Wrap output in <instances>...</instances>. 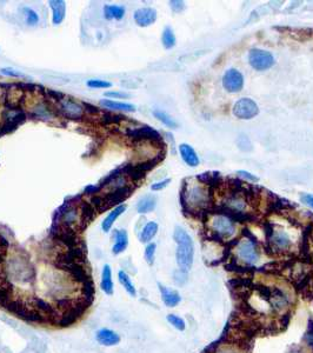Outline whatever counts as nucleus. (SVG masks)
Segmentation results:
<instances>
[{
	"mask_svg": "<svg viewBox=\"0 0 313 353\" xmlns=\"http://www.w3.org/2000/svg\"><path fill=\"white\" fill-rule=\"evenodd\" d=\"M300 202L304 203L305 205L311 207L313 210V194L312 193H302L300 194Z\"/></svg>",
	"mask_w": 313,
	"mask_h": 353,
	"instance_id": "43",
	"label": "nucleus"
},
{
	"mask_svg": "<svg viewBox=\"0 0 313 353\" xmlns=\"http://www.w3.org/2000/svg\"><path fill=\"white\" fill-rule=\"evenodd\" d=\"M133 190H134V187L131 186V184L130 185H126L119 188H114V190H108L106 193L103 195L104 205H103L102 212H105L114 206L117 207L119 205H122V203L125 202L128 197L132 194Z\"/></svg>",
	"mask_w": 313,
	"mask_h": 353,
	"instance_id": "10",
	"label": "nucleus"
},
{
	"mask_svg": "<svg viewBox=\"0 0 313 353\" xmlns=\"http://www.w3.org/2000/svg\"><path fill=\"white\" fill-rule=\"evenodd\" d=\"M23 13H24V17H25L27 25L29 26H37L38 25L39 15L33 9H31V7H27V6L23 7Z\"/></svg>",
	"mask_w": 313,
	"mask_h": 353,
	"instance_id": "32",
	"label": "nucleus"
},
{
	"mask_svg": "<svg viewBox=\"0 0 313 353\" xmlns=\"http://www.w3.org/2000/svg\"><path fill=\"white\" fill-rule=\"evenodd\" d=\"M105 97L108 99H125L130 97V94L126 92H118V91H108L105 92Z\"/></svg>",
	"mask_w": 313,
	"mask_h": 353,
	"instance_id": "40",
	"label": "nucleus"
},
{
	"mask_svg": "<svg viewBox=\"0 0 313 353\" xmlns=\"http://www.w3.org/2000/svg\"><path fill=\"white\" fill-rule=\"evenodd\" d=\"M266 239L268 247L276 253H290L294 251L297 243L295 228L288 224H268Z\"/></svg>",
	"mask_w": 313,
	"mask_h": 353,
	"instance_id": "3",
	"label": "nucleus"
},
{
	"mask_svg": "<svg viewBox=\"0 0 313 353\" xmlns=\"http://www.w3.org/2000/svg\"><path fill=\"white\" fill-rule=\"evenodd\" d=\"M237 145H238V147L240 148V150L245 151V152L252 150L251 140L248 139L247 135H245V134H240L239 135L238 139H237Z\"/></svg>",
	"mask_w": 313,
	"mask_h": 353,
	"instance_id": "36",
	"label": "nucleus"
},
{
	"mask_svg": "<svg viewBox=\"0 0 313 353\" xmlns=\"http://www.w3.org/2000/svg\"><path fill=\"white\" fill-rule=\"evenodd\" d=\"M248 63L256 71H266L275 65L276 60L271 52L262 49H252L248 52Z\"/></svg>",
	"mask_w": 313,
	"mask_h": 353,
	"instance_id": "11",
	"label": "nucleus"
},
{
	"mask_svg": "<svg viewBox=\"0 0 313 353\" xmlns=\"http://www.w3.org/2000/svg\"><path fill=\"white\" fill-rule=\"evenodd\" d=\"M155 250H156V245L154 243H148L147 244L144 257H145V260L148 265H153V263H154Z\"/></svg>",
	"mask_w": 313,
	"mask_h": 353,
	"instance_id": "35",
	"label": "nucleus"
},
{
	"mask_svg": "<svg viewBox=\"0 0 313 353\" xmlns=\"http://www.w3.org/2000/svg\"><path fill=\"white\" fill-rule=\"evenodd\" d=\"M126 137L133 140L135 143H144V142H154V143H163L162 135L153 127L142 125L137 127H130L126 131Z\"/></svg>",
	"mask_w": 313,
	"mask_h": 353,
	"instance_id": "9",
	"label": "nucleus"
},
{
	"mask_svg": "<svg viewBox=\"0 0 313 353\" xmlns=\"http://www.w3.org/2000/svg\"><path fill=\"white\" fill-rule=\"evenodd\" d=\"M112 238L114 239V245L112 247V252L114 254H119L126 250L128 245V234L125 230H114Z\"/></svg>",
	"mask_w": 313,
	"mask_h": 353,
	"instance_id": "20",
	"label": "nucleus"
},
{
	"mask_svg": "<svg viewBox=\"0 0 313 353\" xmlns=\"http://www.w3.org/2000/svg\"><path fill=\"white\" fill-rule=\"evenodd\" d=\"M173 279H174V283L177 285H180V286H182V285H184L187 282V272L180 270L179 268V270L174 271Z\"/></svg>",
	"mask_w": 313,
	"mask_h": 353,
	"instance_id": "37",
	"label": "nucleus"
},
{
	"mask_svg": "<svg viewBox=\"0 0 313 353\" xmlns=\"http://www.w3.org/2000/svg\"><path fill=\"white\" fill-rule=\"evenodd\" d=\"M102 190L100 188V186H95V185H88L85 187V190H84V192H85V194H95V193H98V192Z\"/></svg>",
	"mask_w": 313,
	"mask_h": 353,
	"instance_id": "45",
	"label": "nucleus"
},
{
	"mask_svg": "<svg viewBox=\"0 0 313 353\" xmlns=\"http://www.w3.org/2000/svg\"><path fill=\"white\" fill-rule=\"evenodd\" d=\"M125 120H127L125 115L112 113V112H103L102 117H100V122H102V124H104L105 126L118 125V124L125 122Z\"/></svg>",
	"mask_w": 313,
	"mask_h": 353,
	"instance_id": "28",
	"label": "nucleus"
},
{
	"mask_svg": "<svg viewBox=\"0 0 313 353\" xmlns=\"http://www.w3.org/2000/svg\"><path fill=\"white\" fill-rule=\"evenodd\" d=\"M57 105V112L71 120H82L85 114L83 104L78 103L77 100L70 97H64L62 100L55 104Z\"/></svg>",
	"mask_w": 313,
	"mask_h": 353,
	"instance_id": "8",
	"label": "nucleus"
},
{
	"mask_svg": "<svg viewBox=\"0 0 313 353\" xmlns=\"http://www.w3.org/2000/svg\"><path fill=\"white\" fill-rule=\"evenodd\" d=\"M9 276L19 283H32L35 279V271L29 259L14 256L9 264Z\"/></svg>",
	"mask_w": 313,
	"mask_h": 353,
	"instance_id": "7",
	"label": "nucleus"
},
{
	"mask_svg": "<svg viewBox=\"0 0 313 353\" xmlns=\"http://www.w3.org/2000/svg\"><path fill=\"white\" fill-rule=\"evenodd\" d=\"M158 286H159L160 295H162L163 302L167 307H174L180 302H182V297H180V295L177 291L170 290V288H167L162 284H158Z\"/></svg>",
	"mask_w": 313,
	"mask_h": 353,
	"instance_id": "19",
	"label": "nucleus"
},
{
	"mask_svg": "<svg viewBox=\"0 0 313 353\" xmlns=\"http://www.w3.org/2000/svg\"><path fill=\"white\" fill-rule=\"evenodd\" d=\"M79 212H80V224H82V228H85L88 224L93 222L95 215H97V210L91 203L80 202L79 205Z\"/></svg>",
	"mask_w": 313,
	"mask_h": 353,
	"instance_id": "17",
	"label": "nucleus"
},
{
	"mask_svg": "<svg viewBox=\"0 0 313 353\" xmlns=\"http://www.w3.org/2000/svg\"><path fill=\"white\" fill-rule=\"evenodd\" d=\"M233 253L240 263L245 265H255L260 259V250L253 238L244 236L236 242Z\"/></svg>",
	"mask_w": 313,
	"mask_h": 353,
	"instance_id": "6",
	"label": "nucleus"
},
{
	"mask_svg": "<svg viewBox=\"0 0 313 353\" xmlns=\"http://www.w3.org/2000/svg\"><path fill=\"white\" fill-rule=\"evenodd\" d=\"M153 115L154 117L159 120L160 123H163L164 125L170 127V128H177L178 127V123L175 122V120L171 117L170 114L166 113V112H164L162 110H154L153 111Z\"/></svg>",
	"mask_w": 313,
	"mask_h": 353,
	"instance_id": "31",
	"label": "nucleus"
},
{
	"mask_svg": "<svg viewBox=\"0 0 313 353\" xmlns=\"http://www.w3.org/2000/svg\"><path fill=\"white\" fill-rule=\"evenodd\" d=\"M173 239L177 243L175 258L180 270L188 272L193 265L194 244L191 236L183 227L177 226L173 232Z\"/></svg>",
	"mask_w": 313,
	"mask_h": 353,
	"instance_id": "5",
	"label": "nucleus"
},
{
	"mask_svg": "<svg viewBox=\"0 0 313 353\" xmlns=\"http://www.w3.org/2000/svg\"><path fill=\"white\" fill-rule=\"evenodd\" d=\"M83 106H84V111L86 112V113H90V114H98L100 110L94 105H92V104H88L86 102L83 103Z\"/></svg>",
	"mask_w": 313,
	"mask_h": 353,
	"instance_id": "44",
	"label": "nucleus"
},
{
	"mask_svg": "<svg viewBox=\"0 0 313 353\" xmlns=\"http://www.w3.org/2000/svg\"><path fill=\"white\" fill-rule=\"evenodd\" d=\"M55 110L50 106L47 102H39L31 108V115L35 119L40 120H51L53 119Z\"/></svg>",
	"mask_w": 313,
	"mask_h": 353,
	"instance_id": "15",
	"label": "nucleus"
},
{
	"mask_svg": "<svg viewBox=\"0 0 313 353\" xmlns=\"http://www.w3.org/2000/svg\"><path fill=\"white\" fill-rule=\"evenodd\" d=\"M207 230L212 238L220 242H227L237 236V224L232 215L225 212H208L206 220Z\"/></svg>",
	"mask_w": 313,
	"mask_h": 353,
	"instance_id": "4",
	"label": "nucleus"
},
{
	"mask_svg": "<svg viewBox=\"0 0 313 353\" xmlns=\"http://www.w3.org/2000/svg\"><path fill=\"white\" fill-rule=\"evenodd\" d=\"M49 4L52 10V24L58 26L66 17V3L63 0H50Z\"/></svg>",
	"mask_w": 313,
	"mask_h": 353,
	"instance_id": "16",
	"label": "nucleus"
},
{
	"mask_svg": "<svg viewBox=\"0 0 313 353\" xmlns=\"http://www.w3.org/2000/svg\"><path fill=\"white\" fill-rule=\"evenodd\" d=\"M97 342L99 344L104 345V346H114V345L119 344L120 337L118 334H115L114 331L108 330V328H103L97 332Z\"/></svg>",
	"mask_w": 313,
	"mask_h": 353,
	"instance_id": "21",
	"label": "nucleus"
},
{
	"mask_svg": "<svg viewBox=\"0 0 313 353\" xmlns=\"http://www.w3.org/2000/svg\"><path fill=\"white\" fill-rule=\"evenodd\" d=\"M100 105L105 107L106 110L111 111H123V112H134L135 106L133 104L123 103V102H115L112 99H103L100 100Z\"/></svg>",
	"mask_w": 313,
	"mask_h": 353,
	"instance_id": "22",
	"label": "nucleus"
},
{
	"mask_svg": "<svg viewBox=\"0 0 313 353\" xmlns=\"http://www.w3.org/2000/svg\"><path fill=\"white\" fill-rule=\"evenodd\" d=\"M4 257L5 256H3V254H0V265H2L4 263Z\"/></svg>",
	"mask_w": 313,
	"mask_h": 353,
	"instance_id": "46",
	"label": "nucleus"
},
{
	"mask_svg": "<svg viewBox=\"0 0 313 353\" xmlns=\"http://www.w3.org/2000/svg\"><path fill=\"white\" fill-rule=\"evenodd\" d=\"M180 203L184 211L192 215L208 213L212 204V186L195 178L184 180L180 191Z\"/></svg>",
	"mask_w": 313,
	"mask_h": 353,
	"instance_id": "1",
	"label": "nucleus"
},
{
	"mask_svg": "<svg viewBox=\"0 0 313 353\" xmlns=\"http://www.w3.org/2000/svg\"><path fill=\"white\" fill-rule=\"evenodd\" d=\"M179 153L182 155V158L184 162H185L186 165L190 167H197L199 165L200 160L198 154H197L194 148L191 145H188V144H182V145H179Z\"/></svg>",
	"mask_w": 313,
	"mask_h": 353,
	"instance_id": "18",
	"label": "nucleus"
},
{
	"mask_svg": "<svg viewBox=\"0 0 313 353\" xmlns=\"http://www.w3.org/2000/svg\"><path fill=\"white\" fill-rule=\"evenodd\" d=\"M237 175L240 176V178L245 179V180H247V182H251V183H258L259 182L258 176L252 174L251 172H247V171H244V170L237 171Z\"/></svg>",
	"mask_w": 313,
	"mask_h": 353,
	"instance_id": "38",
	"label": "nucleus"
},
{
	"mask_svg": "<svg viewBox=\"0 0 313 353\" xmlns=\"http://www.w3.org/2000/svg\"><path fill=\"white\" fill-rule=\"evenodd\" d=\"M223 87L228 93H238L244 87V75L237 69H230L223 75Z\"/></svg>",
	"mask_w": 313,
	"mask_h": 353,
	"instance_id": "13",
	"label": "nucleus"
},
{
	"mask_svg": "<svg viewBox=\"0 0 313 353\" xmlns=\"http://www.w3.org/2000/svg\"><path fill=\"white\" fill-rule=\"evenodd\" d=\"M125 211H126V205H125V204H122V205L114 207L113 210H112L110 213L107 214L106 218L103 220V223H102L103 231L104 232L110 231L111 228H112V225H113L118 217L122 215Z\"/></svg>",
	"mask_w": 313,
	"mask_h": 353,
	"instance_id": "23",
	"label": "nucleus"
},
{
	"mask_svg": "<svg viewBox=\"0 0 313 353\" xmlns=\"http://www.w3.org/2000/svg\"><path fill=\"white\" fill-rule=\"evenodd\" d=\"M156 17V11L153 7H142V9H138L134 12L133 19L135 24L140 27H147L151 26L152 24L155 23Z\"/></svg>",
	"mask_w": 313,
	"mask_h": 353,
	"instance_id": "14",
	"label": "nucleus"
},
{
	"mask_svg": "<svg viewBox=\"0 0 313 353\" xmlns=\"http://www.w3.org/2000/svg\"><path fill=\"white\" fill-rule=\"evenodd\" d=\"M239 184L228 186L220 197V210L232 217L247 215L251 206L257 202L255 198L257 193H250Z\"/></svg>",
	"mask_w": 313,
	"mask_h": 353,
	"instance_id": "2",
	"label": "nucleus"
},
{
	"mask_svg": "<svg viewBox=\"0 0 313 353\" xmlns=\"http://www.w3.org/2000/svg\"><path fill=\"white\" fill-rule=\"evenodd\" d=\"M102 290L106 295H113V280H112V271L111 267L106 264L103 268L102 273Z\"/></svg>",
	"mask_w": 313,
	"mask_h": 353,
	"instance_id": "26",
	"label": "nucleus"
},
{
	"mask_svg": "<svg viewBox=\"0 0 313 353\" xmlns=\"http://www.w3.org/2000/svg\"><path fill=\"white\" fill-rule=\"evenodd\" d=\"M170 183H171V179H170V178L164 179V180H160V182H156V183H154V184H152V185H151V190H152V191H162L163 188H165Z\"/></svg>",
	"mask_w": 313,
	"mask_h": 353,
	"instance_id": "42",
	"label": "nucleus"
},
{
	"mask_svg": "<svg viewBox=\"0 0 313 353\" xmlns=\"http://www.w3.org/2000/svg\"><path fill=\"white\" fill-rule=\"evenodd\" d=\"M168 4H170V7L172 9V11L175 12V13H179V12L185 10V3L180 2V0H172V2H170Z\"/></svg>",
	"mask_w": 313,
	"mask_h": 353,
	"instance_id": "41",
	"label": "nucleus"
},
{
	"mask_svg": "<svg viewBox=\"0 0 313 353\" xmlns=\"http://www.w3.org/2000/svg\"><path fill=\"white\" fill-rule=\"evenodd\" d=\"M3 74L7 75V77H13V78H24L25 75H24L22 72H19L14 69H11V67H4V69L0 70Z\"/></svg>",
	"mask_w": 313,
	"mask_h": 353,
	"instance_id": "39",
	"label": "nucleus"
},
{
	"mask_svg": "<svg viewBox=\"0 0 313 353\" xmlns=\"http://www.w3.org/2000/svg\"><path fill=\"white\" fill-rule=\"evenodd\" d=\"M162 43H163V46L165 47L166 50H171L175 46L177 39H175L173 30H172L170 26H166L165 29H164L163 34H162Z\"/></svg>",
	"mask_w": 313,
	"mask_h": 353,
	"instance_id": "29",
	"label": "nucleus"
},
{
	"mask_svg": "<svg viewBox=\"0 0 313 353\" xmlns=\"http://www.w3.org/2000/svg\"><path fill=\"white\" fill-rule=\"evenodd\" d=\"M234 117L242 120H248L255 118L259 113V107L257 103L250 98H242L233 106Z\"/></svg>",
	"mask_w": 313,
	"mask_h": 353,
	"instance_id": "12",
	"label": "nucleus"
},
{
	"mask_svg": "<svg viewBox=\"0 0 313 353\" xmlns=\"http://www.w3.org/2000/svg\"><path fill=\"white\" fill-rule=\"evenodd\" d=\"M118 279H119L120 284L123 285V287L125 288L128 295L132 296V297L137 296V291H135L134 285H133V283L131 282V278H130V277H128V274L126 273V272L119 271L118 272Z\"/></svg>",
	"mask_w": 313,
	"mask_h": 353,
	"instance_id": "30",
	"label": "nucleus"
},
{
	"mask_svg": "<svg viewBox=\"0 0 313 353\" xmlns=\"http://www.w3.org/2000/svg\"><path fill=\"white\" fill-rule=\"evenodd\" d=\"M167 322L179 331H184L186 328L185 320H184L183 318H180V317H178V316H175V315H168L167 316Z\"/></svg>",
	"mask_w": 313,
	"mask_h": 353,
	"instance_id": "33",
	"label": "nucleus"
},
{
	"mask_svg": "<svg viewBox=\"0 0 313 353\" xmlns=\"http://www.w3.org/2000/svg\"><path fill=\"white\" fill-rule=\"evenodd\" d=\"M86 85L90 88H110L112 86V83L103 79H88Z\"/></svg>",
	"mask_w": 313,
	"mask_h": 353,
	"instance_id": "34",
	"label": "nucleus"
},
{
	"mask_svg": "<svg viewBox=\"0 0 313 353\" xmlns=\"http://www.w3.org/2000/svg\"><path fill=\"white\" fill-rule=\"evenodd\" d=\"M155 206H156L155 197L153 194H147L139 199V202L137 203V211L140 214L150 213V212L154 210Z\"/></svg>",
	"mask_w": 313,
	"mask_h": 353,
	"instance_id": "24",
	"label": "nucleus"
},
{
	"mask_svg": "<svg viewBox=\"0 0 313 353\" xmlns=\"http://www.w3.org/2000/svg\"><path fill=\"white\" fill-rule=\"evenodd\" d=\"M125 7L122 5H105L104 17L107 20H122L125 17Z\"/></svg>",
	"mask_w": 313,
	"mask_h": 353,
	"instance_id": "25",
	"label": "nucleus"
},
{
	"mask_svg": "<svg viewBox=\"0 0 313 353\" xmlns=\"http://www.w3.org/2000/svg\"><path fill=\"white\" fill-rule=\"evenodd\" d=\"M156 232H158V224H156L155 222L147 223L146 225L143 227L142 233H140V242L150 243L151 240L155 237Z\"/></svg>",
	"mask_w": 313,
	"mask_h": 353,
	"instance_id": "27",
	"label": "nucleus"
}]
</instances>
